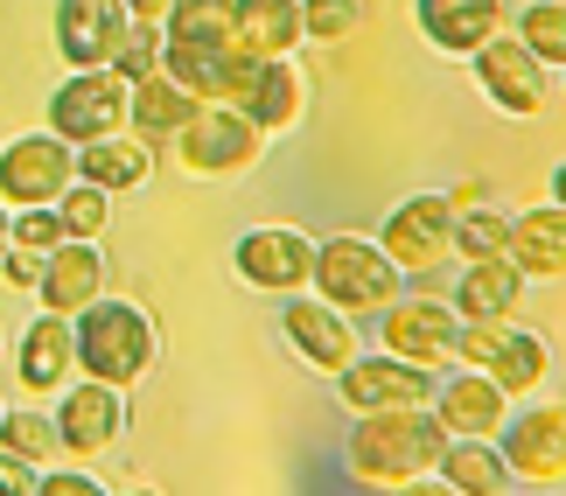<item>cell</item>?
<instances>
[{"label": "cell", "mask_w": 566, "mask_h": 496, "mask_svg": "<svg viewBox=\"0 0 566 496\" xmlns=\"http://www.w3.org/2000/svg\"><path fill=\"white\" fill-rule=\"evenodd\" d=\"M525 266H517L511 252H483V258H462V273H454V315H517V300H525Z\"/></svg>", "instance_id": "44dd1931"}, {"label": "cell", "mask_w": 566, "mask_h": 496, "mask_svg": "<svg viewBox=\"0 0 566 496\" xmlns=\"http://www.w3.org/2000/svg\"><path fill=\"white\" fill-rule=\"evenodd\" d=\"M308 42H350L364 29V0H301Z\"/></svg>", "instance_id": "d6a6232c"}, {"label": "cell", "mask_w": 566, "mask_h": 496, "mask_svg": "<svg viewBox=\"0 0 566 496\" xmlns=\"http://www.w3.org/2000/svg\"><path fill=\"white\" fill-rule=\"evenodd\" d=\"M483 371H490L496 384H504L511 399H532L538 384L553 378V342L538 336V329H517V321H511V329H504V342H496V357L483 363Z\"/></svg>", "instance_id": "4316f807"}, {"label": "cell", "mask_w": 566, "mask_h": 496, "mask_svg": "<svg viewBox=\"0 0 566 496\" xmlns=\"http://www.w3.org/2000/svg\"><path fill=\"white\" fill-rule=\"evenodd\" d=\"M231 29L245 56H294L308 42L301 0H231Z\"/></svg>", "instance_id": "603a6c76"}, {"label": "cell", "mask_w": 566, "mask_h": 496, "mask_svg": "<svg viewBox=\"0 0 566 496\" xmlns=\"http://www.w3.org/2000/svg\"><path fill=\"white\" fill-rule=\"evenodd\" d=\"M378 245L391 252V266H399L412 287H427V279L454 258V203L448 197H427V189H420V197H406L378 224Z\"/></svg>", "instance_id": "52a82bcc"}, {"label": "cell", "mask_w": 566, "mask_h": 496, "mask_svg": "<svg viewBox=\"0 0 566 496\" xmlns=\"http://www.w3.org/2000/svg\"><path fill=\"white\" fill-rule=\"evenodd\" d=\"M8 245H14V210L0 203V252H8Z\"/></svg>", "instance_id": "ab89813d"}, {"label": "cell", "mask_w": 566, "mask_h": 496, "mask_svg": "<svg viewBox=\"0 0 566 496\" xmlns=\"http://www.w3.org/2000/svg\"><path fill=\"white\" fill-rule=\"evenodd\" d=\"M412 279L391 266V252L364 231H336V239H315V294L336 300L343 315L357 321H378L391 300H399Z\"/></svg>", "instance_id": "3957f363"}, {"label": "cell", "mask_w": 566, "mask_h": 496, "mask_svg": "<svg viewBox=\"0 0 566 496\" xmlns=\"http://www.w3.org/2000/svg\"><path fill=\"white\" fill-rule=\"evenodd\" d=\"M0 496H42V462L14 455L8 441H0Z\"/></svg>", "instance_id": "e575fe53"}, {"label": "cell", "mask_w": 566, "mask_h": 496, "mask_svg": "<svg viewBox=\"0 0 566 496\" xmlns=\"http://www.w3.org/2000/svg\"><path fill=\"white\" fill-rule=\"evenodd\" d=\"M71 231H63V218H56V203H29V210H14V245L21 252H56Z\"/></svg>", "instance_id": "836d02e7"}, {"label": "cell", "mask_w": 566, "mask_h": 496, "mask_svg": "<svg viewBox=\"0 0 566 496\" xmlns=\"http://www.w3.org/2000/svg\"><path fill=\"white\" fill-rule=\"evenodd\" d=\"M77 378V321L42 308L29 329L14 336V384H29V392H63V384Z\"/></svg>", "instance_id": "e0dca14e"}, {"label": "cell", "mask_w": 566, "mask_h": 496, "mask_svg": "<svg viewBox=\"0 0 566 496\" xmlns=\"http://www.w3.org/2000/svg\"><path fill=\"white\" fill-rule=\"evenodd\" d=\"M168 8H176V0H126V14H134V21H168Z\"/></svg>", "instance_id": "f35d334b"}, {"label": "cell", "mask_w": 566, "mask_h": 496, "mask_svg": "<svg viewBox=\"0 0 566 496\" xmlns=\"http://www.w3.org/2000/svg\"><path fill=\"white\" fill-rule=\"evenodd\" d=\"M42 496H105V483L84 468H42Z\"/></svg>", "instance_id": "8d00e7d4"}, {"label": "cell", "mask_w": 566, "mask_h": 496, "mask_svg": "<svg viewBox=\"0 0 566 496\" xmlns=\"http://www.w3.org/2000/svg\"><path fill=\"white\" fill-rule=\"evenodd\" d=\"M496 447H504V462H511L517 483L559 489V483H566V399L511 405V420H504V434H496Z\"/></svg>", "instance_id": "9c48e42d"}, {"label": "cell", "mask_w": 566, "mask_h": 496, "mask_svg": "<svg viewBox=\"0 0 566 496\" xmlns=\"http://www.w3.org/2000/svg\"><path fill=\"white\" fill-rule=\"evenodd\" d=\"M161 50H168V35H161V21H134L119 42V56H113V71L126 84H140V77H155L161 71Z\"/></svg>", "instance_id": "1f68e13d"}, {"label": "cell", "mask_w": 566, "mask_h": 496, "mask_svg": "<svg viewBox=\"0 0 566 496\" xmlns=\"http://www.w3.org/2000/svg\"><path fill=\"white\" fill-rule=\"evenodd\" d=\"M77 182V147L63 134H14L0 147V203L8 210H29V203H56L63 189Z\"/></svg>", "instance_id": "30bf717a"}, {"label": "cell", "mask_w": 566, "mask_h": 496, "mask_svg": "<svg viewBox=\"0 0 566 496\" xmlns=\"http://www.w3.org/2000/svg\"><path fill=\"white\" fill-rule=\"evenodd\" d=\"M0 441H8L14 455L42 462V468L63 455V441H56V413H35V405H14V413H0Z\"/></svg>", "instance_id": "f546056e"}, {"label": "cell", "mask_w": 566, "mask_h": 496, "mask_svg": "<svg viewBox=\"0 0 566 496\" xmlns=\"http://www.w3.org/2000/svg\"><path fill=\"white\" fill-rule=\"evenodd\" d=\"M259 147H266V134L231 98H196V113L176 134V155H182L189 176H245L259 161Z\"/></svg>", "instance_id": "5b68a950"}, {"label": "cell", "mask_w": 566, "mask_h": 496, "mask_svg": "<svg viewBox=\"0 0 566 496\" xmlns=\"http://www.w3.org/2000/svg\"><path fill=\"white\" fill-rule=\"evenodd\" d=\"M553 203H566V161L553 168Z\"/></svg>", "instance_id": "60d3db41"}, {"label": "cell", "mask_w": 566, "mask_h": 496, "mask_svg": "<svg viewBox=\"0 0 566 496\" xmlns=\"http://www.w3.org/2000/svg\"><path fill=\"white\" fill-rule=\"evenodd\" d=\"M511 258L525 279H566V203L511 210Z\"/></svg>", "instance_id": "cb8c5ba5"}, {"label": "cell", "mask_w": 566, "mask_h": 496, "mask_svg": "<svg viewBox=\"0 0 566 496\" xmlns=\"http://www.w3.org/2000/svg\"><path fill=\"white\" fill-rule=\"evenodd\" d=\"M433 483H448L454 496H511L517 476L504 462V447L496 441H448L441 462H433Z\"/></svg>", "instance_id": "d4e9b609"}, {"label": "cell", "mask_w": 566, "mask_h": 496, "mask_svg": "<svg viewBox=\"0 0 566 496\" xmlns=\"http://www.w3.org/2000/svg\"><path fill=\"white\" fill-rule=\"evenodd\" d=\"M231 273L245 279V287L259 294H301V287H315V239L308 231H294V224H259L245 231V239L231 245Z\"/></svg>", "instance_id": "7c38bea8"}, {"label": "cell", "mask_w": 566, "mask_h": 496, "mask_svg": "<svg viewBox=\"0 0 566 496\" xmlns=\"http://www.w3.org/2000/svg\"><path fill=\"white\" fill-rule=\"evenodd\" d=\"M511 29H517V42H525L546 71H566V0H532Z\"/></svg>", "instance_id": "83f0119b"}, {"label": "cell", "mask_w": 566, "mask_h": 496, "mask_svg": "<svg viewBox=\"0 0 566 496\" xmlns=\"http://www.w3.org/2000/svg\"><path fill=\"white\" fill-rule=\"evenodd\" d=\"M56 218H63V231H71V239H105V224H113V197H105L98 182H71L56 197Z\"/></svg>", "instance_id": "4dcf8cb0"}, {"label": "cell", "mask_w": 566, "mask_h": 496, "mask_svg": "<svg viewBox=\"0 0 566 496\" xmlns=\"http://www.w3.org/2000/svg\"><path fill=\"white\" fill-rule=\"evenodd\" d=\"M483 252H511V210H496V197L454 210V258H483Z\"/></svg>", "instance_id": "f1b7e54d"}, {"label": "cell", "mask_w": 566, "mask_h": 496, "mask_svg": "<svg viewBox=\"0 0 566 496\" xmlns=\"http://www.w3.org/2000/svg\"><path fill=\"white\" fill-rule=\"evenodd\" d=\"M126 434V384H105V378H71L56 392V441H63V455H77V462H92L105 455V447H119Z\"/></svg>", "instance_id": "4fadbf2b"}, {"label": "cell", "mask_w": 566, "mask_h": 496, "mask_svg": "<svg viewBox=\"0 0 566 496\" xmlns=\"http://www.w3.org/2000/svg\"><path fill=\"white\" fill-rule=\"evenodd\" d=\"M454 336H462V315H454V300H441L433 287H406L378 315V350L420 363V371H433V378L454 363Z\"/></svg>", "instance_id": "277c9868"}, {"label": "cell", "mask_w": 566, "mask_h": 496, "mask_svg": "<svg viewBox=\"0 0 566 496\" xmlns=\"http://www.w3.org/2000/svg\"><path fill=\"white\" fill-rule=\"evenodd\" d=\"M196 113V92H182L168 71H155V77H140L134 84V98H126V126L147 140V147H161V140H176L182 134V119Z\"/></svg>", "instance_id": "484cf974"}, {"label": "cell", "mask_w": 566, "mask_h": 496, "mask_svg": "<svg viewBox=\"0 0 566 496\" xmlns=\"http://www.w3.org/2000/svg\"><path fill=\"white\" fill-rule=\"evenodd\" d=\"M511 405L517 399L504 392V384H496L490 371H469V363L462 371L448 363V371L433 378V420L448 426V441H496L504 420H511Z\"/></svg>", "instance_id": "9a60e30c"}, {"label": "cell", "mask_w": 566, "mask_h": 496, "mask_svg": "<svg viewBox=\"0 0 566 496\" xmlns=\"http://www.w3.org/2000/svg\"><path fill=\"white\" fill-rule=\"evenodd\" d=\"M469 71H475L483 105H496V113H511V119H538L553 105V71L517 42V29H496L483 50L469 56Z\"/></svg>", "instance_id": "8992f818"}, {"label": "cell", "mask_w": 566, "mask_h": 496, "mask_svg": "<svg viewBox=\"0 0 566 496\" xmlns=\"http://www.w3.org/2000/svg\"><path fill=\"white\" fill-rule=\"evenodd\" d=\"M280 336H287V350L308 363V371H322V378H336L343 363L364 350V321L343 315L336 300H322L315 287H301V294L280 300Z\"/></svg>", "instance_id": "ba28073f"}, {"label": "cell", "mask_w": 566, "mask_h": 496, "mask_svg": "<svg viewBox=\"0 0 566 496\" xmlns=\"http://www.w3.org/2000/svg\"><path fill=\"white\" fill-rule=\"evenodd\" d=\"M448 203H454V210H475V203H490V182H462V189H448Z\"/></svg>", "instance_id": "74e56055"}, {"label": "cell", "mask_w": 566, "mask_h": 496, "mask_svg": "<svg viewBox=\"0 0 566 496\" xmlns=\"http://www.w3.org/2000/svg\"><path fill=\"white\" fill-rule=\"evenodd\" d=\"M0 279H8L14 294H35V279H42V252H21V245H8V252H0Z\"/></svg>", "instance_id": "d590c367"}, {"label": "cell", "mask_w": 566, "mask_h": 496, "mask_svg": "<svg viewBox=\"0 0 566 496\" xmlns=\"http://www.w3.org/2000/svg\"><path fill=\"white\" fill-rule=\"evenodd\" d=\"M126 29H134L126 0H56V50L71 71H105L119 56Z\"/></svg>", "instance_id": "2e32d148"}, {"label": "cell", "mask_w": 566, "mask_h": 496, "mask_svg": "<svg viewBox=\"0 0 566 496\" xmlns=\"http://www.w3.org/2000/svg\"><path fill=\"white\" fill-rule=\"evenodd\" d=\"M77 176H84V182H98L105 197L147 189V176H155V147H147L134 126H119V134H105V140H84V147H77Z\"/></svg>", "instance_id": "7402d4cb"}, {"label": "cell", "mask_w": 566, "mask_h": 496, "mask_svg": "<svg viewBox=\"0 0 566 496\" xmlns=\"http://www.w3.org/2000/svg\"><path fill=\"white\" fill-rule=\"evenodd\" d=\"M336 399L350 405V413H399V405H433V371L420 363L391 357V350H371V357H350L336 371Z\"/></svg>", "instance_id": "5bb4252c"}, {"label": "cell", "mask_w": 566, "mask_h": 496, "mask_svg": "<svg viewBox=\"0 0 566 496\" xmlns=\"http://www.w3.org/2000/svg\"><path fill=\"white\" fill-rule=\"evenodd\" d=\"M105 279H113V266H105L98 239H63L56 252H42L35 300H42V308H56V315H84L105 294Z\"/></svg>", "instance_id": "ac0fdd59"}, {"label": "cell", "mask_w": 566, "mask_h": 496, "mask_svg": "<svg viewBox=\"0 0 566 496\" xmlns=\"http://www.w3.org/2000/svg\"><path fill=\"white\" fill-rule=\"evenodd\" d=\"M126 98H134V84H126L113 63H105V71H71L50 92V134H63L71 147L119 134V126H126Z\"/></svg>", "instance_id": "8fae6325"}, {"label": "cell", "mask_w": 566, "mask_h": 496, "mask_svg": "<svg viewBox=\"0 0 566 496\" xmlns=\"http://www.w3.org/2000/svg\"><path fill=\"white\" fill-rule=\"evenodd\" d=\"M412 21L433 50L448 56H475L496 29H511V8L504 0H412Z\"/></svg>", "instance_id": "ffe728a7"}, {"label": "cell", "mask_w": 566, "mask_h": 496, "mask_svg": "<svg viewBox=\"0 0 566 496\" xmlns=\"http://www.w3.org/2000/svg\"><path fill=\"white\" fill-rule=\"evenodd\" d=\"M77 321V371L84 378H105V384H140L161 357V336H155V315L126 294H98Z\"/></svg>", "instance_id": "7a4b0ae2"}, {"label": "cell", "mask_w": 566, "mask_h": 496, "mask_svg": "<svg viewBox=\"0 0 566 496\" xmlns=\"http://www.w3.org/2000/svg\"><path fill=\"white\" fill-rule=\"evenodd\" d=\"M0 413H8V405H0Z\"/></svg>", "instance_id": "b9f144b4"}, {"label": "cell", "mask_w": 566, "mask_h": 496, "mask_svg": "<svg viewBox=\"0 0 566 496\" xmlns=\"http://www.w3.org/2000/svg\"><path fill=\"white\" fill-rule=\"evenodd\" d=\"M238 113H245L259 134H294L301 113H308V77H301L294 56H259L252 63V84L238 92Z\"/></svg>", "instance_id": "d6986e66"}, {"label": "cell", "mask_w": 566, "mask_h": 496, "mask_svg": "<svg viewBox=\"0 0 566 496\" xmlns=\"http://www.w3.org/2000/svg\"><path fill=\"white\" fill-rule=\"evenodd\" d=\"M448 447V426L433 405H399V413H350V441H343V468L364 489H412L433 476Z\"/></svg>", "instance_id": "6da1fadb"}]
</instances>
